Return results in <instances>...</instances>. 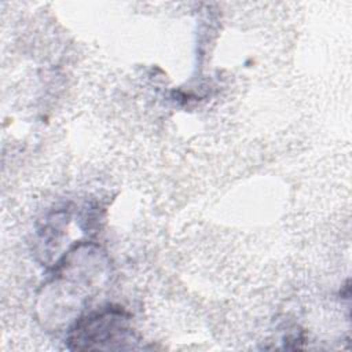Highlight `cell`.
Instances as JSON below:
<instances>
[{
  "label": "cell",
  "instance_id": "obj_1",
  "mask_svg": "<svg viewBox=\"0 0 352 352\" xmlns=\"http://www.w3.org/2000/svg\"><path fill=\"white\" fill-rule=\"evenodd\" d=\"M109 274L104 252L92 243H78L60 260L51 280L43 285L38 296L40 311L50 315L55 309V320H69L94 296Z\"/></svg>",
  "mask_w": 352,
  "mask_h": 352
},
{
  "label": "cell",
  "instance_id": "obj_2",
  "mask_svg": "<svg viewBox=\"0 0 352 352\" xmlns=\"http://www.w3.org/2000/svg\"><path fill=\"white\" fill-rule=\"evenodd\" d=\"M136 342L132 316L121 307L114 305L77 318L67 334V346L73 351L133 349Z\"/></svg>",
  "mask_w": 352,
  "mask_h": 352
}]
</instances>
